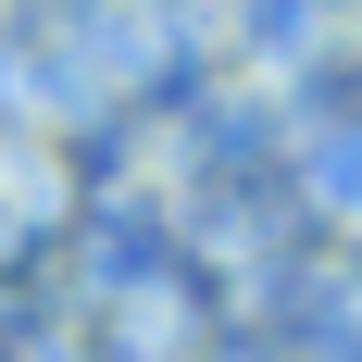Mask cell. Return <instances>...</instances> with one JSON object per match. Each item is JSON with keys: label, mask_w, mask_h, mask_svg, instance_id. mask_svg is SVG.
I'll use <instances>...</instances> for the list:
<instances>
[]
</instances>
